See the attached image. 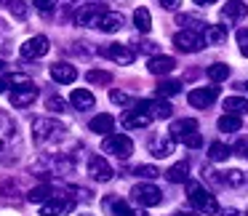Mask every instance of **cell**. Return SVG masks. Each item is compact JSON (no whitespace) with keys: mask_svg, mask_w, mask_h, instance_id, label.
Masks as SVG:
<instances>
[{"mask_svg":"<svg viewBox=\"0 0 248 216\" xmlns=\"http://www.w3.org/2000/svg\"><path fill=\"white\" fill-rule=\"evenodd\" d=\"M67 134V125L59 123V120H51V118H38L32 123V139L38 144H46V141H56Z\"/></svg>","mask_w":248,"mask_h":216,"instance_id":"6da1fadb","label":"cell"},{"mask_svg":"<svg viewBox=\"0 0 248 216\" xmlns=\"http://www.w3.org/2000/svg\"><path fill=\"white\" fill-rule=\"evenodd\" d=\"M102 150L112 157H120V160H128L134 155V141L125 134H107L102 141Z\"/></svg>","mask_w":248,"mask_h":216,"instance_id":"7a4b0ae2","label":"cell"},{"mask_svg":"<svg viewBox=\"0 0 248 216\" xmlns=\"http://www.w3.org/2000/svg\"><path fill=\"white\" fill-rule=\"evenodd\" d=\"M189 203H192L200 214H216V211H219L216 198L208 192V189H203L200 184H195V182L189 184Z\"/></svg>","mask_w":248,"mask_h":216,"instance_id":"3957f363","label":"cell"},{"mask_svg":"<svg viewBox=\"0 0 248 216\" xmlns=\"http://www.w3.org/2000/svg\"><path fill=\"white\" fill-rule=\"evenodd\" d=\"M173 46H176L179 51H184V54H198V51H203L205 40L200 32H192V30H182V32L173 35Z\"/></svg>","mask_w":248,"mask_h":216,"instance_id":"277c9868","label":"cell"},{"mask_svg":"<svg viewBox=\"0 0 248 216\" xmlns=\"http://www.w3.org/2000/svg\"><path fill=\"white\" fill-rule=\"evenodd\" d=\"M75 208V200L72 198H64V195H54L48 198L43 205H40V216H64Z\"/></svg>","mask_w":248,"mask_h":216,"instance_id":"5b68a950","label":"cell"},{"mask_svg":"<svg viewBox=\"0 0 248 216\" xmlns=\"http://www.w3.org/2000/svg\"><path fill=\"white\" fill-rule=\"evenodd\" d=\"M131 198L139 205H160L163 203V192L155 184H136V187L131 189Z\"/></svg>","mask_w":248,"mask_h":216,"instance_id":"8992f818","label":"cell"},{"mask_svg":"<svg viewBox=\"0 0 248 216\" xmlns=\"http://www.w3.org/2000/svg\"><path fill=\"white\" fill-rule=\"evenodd\" d=\"M99 54L104 56V59H112V62H118V64H131V62L136 59V54L128 48V46H120V43H107V46H102L99 48Z\"/></svg>","mask_w":248,"mask_h":216,"instance_id":"52a82bcc","label":"cell"},{"mask_svg":"<svg viewBox=\"0 0 248 216\" xmlns=\"http://www.w3.org/2000/svg\"><path fill=\"white\" fill-rule=\"evenodd\" d=\"M216 99H219V88L205 86V88H192L189 96H187V102L192 104V107H198V109H205V107H211Z\"/></svg>","mask_w":248,"mask_h":216,"instance_id":"ba28073f","label":"cell"},{"mask_svg":"<svg viewBox=\"0 0 248 216\" xmlns=\"http://www.w3.org/2000/svg\"><path fill=\"white\" fill-rule=\"evenodd\" d=\"M104 14H107L104 3L93 0L91 6H86V8H80V11H78V24H83V27H99V22H102Z\"/></svg>","mask_w":248,"mask_h":216,"instance_id":"9c48e42d","label":"cell"},{"mask_svg":"<svg viewBox=\"0 0 248 216\" xmlns=\"http://www.w3.org/2000/svg\"><path fill=\"white\" fill-rule=\"evenodd\" d=\"M38 99V88H35V83H22L19 88H14L11 96H8V102H11V107H30V104Z\"/></svg>","mask_w":248,"mask_h":216,"instance_id":"30bf717a","label":"cell"},{"mask_svg":"<svg viewBox=\"0 0 248 216\" xmlns=\"http://www.w3.org/2000/svg\"><path fill=\"white\" fill-rule=\"evenodd\" d=\"M48 48H51L48 38H46V35H35V38L24 40V46H22V56H24V59H40V56L48 54Z\"/></svg>","mask_w":248,"mask_h":216,"instance_id":"8fae6325","label":"cell"},{"mask_svg":"<svg viewBox=\"0 0 248 216\" xmlns=\"http://www.w3.org/2000/svg\"><path fill=\"white\" fill-rule=\"evenodd\" d=\"M248 16V6L246 3H240V0H230L224 8H221V27H230V24H235V22H240V19H246Z\"/></svg>","mask_w":248,"mask_h":216,"instance_id":"7c38bea8","label":"cell"},{"mask_svg":"<svg viewBox=\"0 0 248 216\" xmlns=\"http://www.w3.org/2000/svg\"><path fill=\"white\" fill-rule=\"evenodd\" d=\"M88 173H91V179L93 182H109L112 179V166H109L104 157H99V155H93L91 160H88Z\"/></svg>","mask_w":248,"mask_h":216,"instance_id":"4fadbf2b","label":"cell"},{"mask_svg":"<svg viewBox=\"0 0 248 216\" xmlns=\"http://www.w3.org/2000/svg\"><path fill=\"white\" fill-rule=\"evenodd\" d=\"M136 107H141L152 120H155V118L163 120V118H171V115H173V107L166 102V99H155V102H139Z\"/></svg>","mask_w":248,"mask_h":216,"instance_id":"5bb4252c","label":"cell"},{"mask_svg":"<svg viewBox=\"0 0 248 216\" xmlns=\"http://www.w3.org/2000/svg\"><path fill=\"white\" fill-rule=\"evenodd\" d=\"M120 123H123V128L136 131V128H147V125L152 123V118H150V115H147L141 107H136V109H128V112L120 118Z\"/></svg>","mask_w":248,"mask_h":216,"instance_id":"9a60e30c","label":"cell"},{"mask_svg":"<svg viewBox=\"0 0 248 216\" xmlns=\"http://www.w3.org/2000/svg\"><path fill=\"white\" fill-rule=\"evenodd\" d=\"M51 77H54L56 83H75L78 77V70L72 64H67V62H56V64H51Z\"/></svg>","mask_w":248,"mask_h":216,"instance_id":"2e32d148","label":"cell"},{"mask_svg":"<svg viewBox=\"0 0 248 216\" xmlns=\"http://www.w3.org/2000/svg\"><path fill=\"white\" fill-rule=\"evenodd\" d=\"M147 70H150L152 75H168V72L176 70V59H173V56H152V59L147 62Z\"/></svg>","mask_w":248,"mask_h":216,"instance_id":"e0dca14e","label":"cell"},{"mask_svg":"<svg viewBox=\"0 0 248 216\" xmlns=\"http://www.w3.org/2000/svg\"><path fill=\"white\" fill-rule=\"evenodd\" d=\"M192 131H198V120H192V118H182V120H173L171 123V139L173 141H182L187 134H192Z\"/></svg>","mask_w":248,"mask_h":216,"instance_id":"ac0fdd59","label":"cell"},{"mask_svg":"<svg viewBox=\"0 0 248 216\" xmlns=\"http://www.w3.org/2000/svg\"><path fill=\"white\" fill-rule=\"evenodd\" d=\"M70 104L75 109H93L96 99H93V93L86 91V88H75V91L70 93Z\"/></svg>","mask_w":248,"mask_h":216,"instance_id":"d6986e66","label":"cell"},{"mask_svg":"<svg viewBox=\"0 0 248 216\" xmlns=\"http://www.w3.org/2000/svg\"><path fill=\"white\" fill-rule=\"evenodd\" d=\"M125 24V19H123V14H118V11H107L102 16V22H99V30L102 32H118L120 27Z\"/></svg>","mask_w":248,"mask_h":216,"instance_id":"ffe728a7","label":"cell"},{"mask_svg":"<svg viewBox=\"0 0 248 216\" xmlns=\"http://www.w3.org/2000/svg\"><path fill=\"white\" fill-rule=\"evenodd\" d=\"M88 128H91L93 134H104V136H107L109 131L115 128V118H112V115H107V112H102V115H96V118H91Z\"/></svg>","mask_w":248,"mask_h":216,"instance_id":"44dd1931","label":"cell"},{"mask_svg":"<svg viewBox=\"0 0 248 216\" xmlns=\"http://www.w3.org/2000/svg\"><path fill=\"white\" fill-rule=\"evenodd\" d=\"M203 32H205L203 40L208 46H221L227 40V27H221V24H205Z\"/></svg>","mask_w":248,"mask_h":216,"instance_id":"7402d4cb","label":"cell"},{"mask_svg":"<svg viewBox=\"0 0 248 216\" xmlns=\"http://www.w3.org/2000/svg\"><path fill=\"white\" fill-rule=\"evenodd\" d=\"M150 152L155 157H168L173 152V139L171 136H157V139L150 144Z\"/></svg>","mask_w":248,"mask_h":216,"instance_id":"603a6c76","label":"cell"},{"mask_svg":"<svg viewBox=\"0 0 248 216\" xmlns=\"http://www.w3.org/2000/svg\"><path fill=\"white\" fill-rule=\"evenodd\" d=\"M221 107L227 109V115H237V118H240V115L248 112V99H243V96H227Z\"/></svg>","mask_w":248,"mask_h":216,"instance_id":"cb8c5ba5","label":"cell"},{"mask_svg":"<svg viewBox=\"0 0 248 216\" xmlns=\"http://www.w3.org/2000/svg\"><path fill=\"white\" fill-rule=\"evenodd\" d=\"M166 179H168V182H173V184L187 182V179H189V166H187L184 160H182V163H173V166L166 171Z\"/></svg>","mask_w":248,"mask_h":216,"instance_id":"d4e9b609","label":"cell"},{"mask_svg":"<svg viewBox=\"0 0 248 216\" xmlns=\"http://www.w3.org/2000/svg\"><path fill=\"white\" fill-rule=\"evenodd\" d=\"M214 179H216V182H221V184H227V187H243V184H246V173L237 171V168L224 171L221 176H214Z\"/></svg>","mask_w":248,"mask_h":216,"instance_id":"484cf974","label":"cell"},{"mask_svg":"<svg viewBox=\"0 0 248 216\" xmlns=\"http://www.w3.org/2000/svg\"><path fill=\"white\" fill-rule=\"evenodd\" d=\"M48 198H54V187H51V184H40V187H32L27 192L30 203H46Z\"/></svg>","mask_w":248,"mask_h":216,"instance_id":"4316f807","label":"cell"},{"mask_svg":"<svg viewBox=\"0 0 248 216\" xmlns=\"http://www.w3.org/2000/svg\"><path fill=\"white\" fill-rule=\"evenodd\" d=\"M216 125H219V131H224V134H235V131L243 128V120L237 118V115H227V112H224Z\"/></svg>","mask_w":248,"mask_h":216,"instance_id":"83f0119b","label":"cell"},{"mask_svg":"<svg viewBox=\"0 0 248 216\" xmlns=\"http://www.w3.org/2000/svg\"><path fill=\"white\" fill-rule=\"evenodd\" d=\"M11 139H14V123H11V120H8L3 112H0V152L6 150V144H8Z\"/></svg>","mask_w":248,"mask_h":216,"instance_id":"f1b7e54d","label":"cell"},{"mask_svg":"<svg viewBox=\"0 0 248 216\" xmlns=\"http://www.w3.org/2000/svg\"><path fill=\"white\" fill-rule=\"evenodd\" d=\"M155 91H157V96H160V99L176 96V93L182 91V83H179V80H160V83H157Z\"/></svg>","mask_w":248,"mask_h":216,"instance_id":"f546056e","label":"cell"},{"mask_svg":"<svg viewBox=\"0 0 248 216\" xmlns=\"http://www.w3.org/2000/svg\"><path fill=\"white\" fill-rule=\"evenodd\" d=\"M134 24H136V30H139V32H150V27H152V16H150V11H147L144 6L134 11Z\"/></svg>","mask_w":248,"mask_h":216,"instance_id":"4dcf8cb0","label":"cell"},{"mask_svg":"<svg viewBox=\"0 0 248 216\" xmlns=\"http://www.w3.org/2000/svg\"><path fill=\"white\" fill-rule=\"evenodd\" d=\"M205 75H208L214 83H221V80H227V77H230V67L221 64V62H216V64H211L208 70H205Z\"/></svg>","mask_w":248,"mask_h":216,"instance_id":"1f68e13d","label":"cell"},{"mask_svg":"<svg viewBox=\"0 0 248 216\" xmlns=\"http://www.w3.org/2000/svg\"><path fill=\"white\" fill-rule=\"evenodd\" d=\"M230 155H232V150L227 144H221V141H214V144L208 147V157H211V160H216V163L227 160Z\"/></svg>","mask_w":248,"mask_h":216,"instance_id":"d6a6232c","label":"cell"},{"mask_svg":"<svg viewBox=\"0 0 248 216\" xmlns=\"http://www.w3.org/2000/svg\"><path fill=\"white\" fill-rule=\"evenodd\" d=\"M176 24H182L184 30H192V32H200V30L205 27V22H200L198 16H189V14H179Z\"/></svg>","mask_w":248,"mask_h":216,"instance_id":"836d02e7","label":"cell"},{"mask_svg":"<svg viewBox=\"0 0 248 216\" xmlns=\"http://www.w3.org/2000/svg\"><path fill=\"white\" fill-rule=\"evenodd\" d=\"M104 208L109 211V214L112 216H128L131 214V208H128V203H125V200H104Z\"/></svg>","mask_w":248,"mask_h":216,"instance_id":"e575fe53","label":"cell"},{"mask_svg":"<svg viewBox=\"0 0 248 216\" xmlns=\"http://www.w3.org/2000/svg\"><path fill=\"white\" fill-rule=\"evenodd\" d=\"M8 11H11L16 19H27L30 6H27V0H8Z\"/></svg>","mask_w":248,"mask_h":216,"instance_id":"d590c367","label":"cell"},{"mask_svg":"<svg viewBox=\"0 0 248 216\" xmlns=\"http://www.w3.org/2000/svg\"><path fill=\"white\" fill-rule=\"evenodd\" d=\"M86 77H88V83H93V86H107V83H112V75L104 72V70H91Z\"/></svg>","mask_w":248,"mask_h":216,"instance_id":"8d00e7d4","label":"cell"},{"mask_svg":"<svg viewBox=\"0 0 248 216\" xmlns=\"http://www.w3.org/2000/svg\"><path fill=\"white\" fill-rule=\"evenodd\" d=\"M46 109L62 115V112H67V102H64L62 96H48V99H46Z\"/></svg>","mask_w":248,"mask_h":216,"instance_id":"74e56055","label":"cell"},{"mask_svg":"<svg viewBox=\"0 0 248 216\" xmlns=\"http://www.w3.org/2000/svg\"><path fill=\"white\" fill-rule=\"evenodd\" d=\"M134 173H136V176H141V179H157V176H160V171H157L155 166H136Z\"/></svg>","mask_w":248,"mask_h":216,"instance_id":"f35d334b","label":"cell"},{"mask_svg":"<svg viewBox=\"0 0 248 216\" xmlns=\"http://www.w3.org/2000/svg\"><path fill=\"white\" fill-rule=\"evenodd\" d=\"M182 141H184L187 147H192V150H198V147H203V136H200V131H192V134H187Z\"/></svg>","mask_w":248,"mask_h":216,"instance_id":"ab89813d","label":"cell"},{"mask_svg":"<svg viewBox=\"0 0 248 216\" xmlns=\"http://www.w3.org/2000/svg\"><path fill=\"white\" fill-rule=\"evenodd\" d=\"M237 46H240V54L248 56V30H237Z\"/></svg>","mask_w":248,"mask_h":216,"instance_id":"60d3db41","label":"cell"},{"mask_svg":"<svg viewBox=\"0 0 248 216\" xmlns=\"http://www.w3.org/2000/svg\"><path fill=\"white\" fill-rule=\"evenodd\" d=\"M109 99H112L115 104H128L131 102V96H128V93H123V91H109Z\"/></svg>","mask_w":248,"mask_h":216,"instance_id":"b9f144b4","label":"cell"},{"mask_svg":"<svg viewBox=\"0 0 248 216\" xmlns=\"http://www.w3.org/2000/svg\"><path fill=\"white\" fill-rule=\"evenodd\" d=\"M235 150H237V155H243L248 160V136H240V139H237Z\"/></svg>","mask_w":248,"mask_h":216,"instance_id":"7bdbcfd3","label":"cell"},{"mask_svg":"<svg viewBox=\"0 0 248 216\" xmlns=\"http://www.w3.org/2000/svg\"><path fill=\"white\" fill-rule=\"evenodd\" d=\"M32 3H35V8H38V11H51V8H54L56 6V0H32Z\"/></svg>","mask_w":248,"mask_h":216,"instance_id":"ee69618b","label":"cell"},{"mask_svg":"<svg viewBox=\"0 0 248 216\" xmlns=\"http://www.w3.org/2000/svg\"><path fill=\"white\" fill-rule=\"evenodd\" d=\"M179 3H182V0H160V8H166V11H176Z\"/></svg>","mask_w":248,"mask_h":216,"instance_id":"f6af8a7d","label":"cell"},{"mask_svg":"<svg viewBox=\"0 0 248 216\" xmlns=\"http://www.w3.org/2000/svg\"><path fill=\"white\" fill-rule=\"evenodd\" d=\"M141 48H144L147 54H152V51H155V43H141Z\"/></svg>","mask_w":248,"mask_h":216,"instance_id":"bcb514c9","label":"cell"},{"mask_svg":"<svg viewBox=\"0 0 248 216\" xmlns=\"http://www.w3.org/2000/svg\"><path fill=\"white\" fill-rule=\"evenodd\" d=\"M195 3H198V6H214L216 0H195Z\"/></svg>","mask_w":248,"mask_h":216,"instance_id":"7dc6e473","label":"cell"},{"mask_svg":"<svg viewBox=\"0 0 248 216\" xmlns=\"http://www.w3.org/2000/svg\"><path fill=\"white\" fill-rule=\"evenodd\" d=\"M6 88H8V80H6V77H0V93L6 91Z\"/></svg>","mask_w":248,"mask_h":216,"instance_id":"c3c4849f","label":"cell"},{"mask_svg":"<svg viewBox=\"0 0 248 216\" xmlns=\"http://www.w3.org/2000/svg\"><path fill=\"white\" fill-rule=\"evenodd\" d=\"M221 216H237V211H235V208H230V211H221Z\"/></svg>","mask_w":248,"mask_h":216,"instance_id":"681fc988","label":"cell"},{"mask_svg":"<svg viewBox=\"0 0 248 216\" xmlns=\"http://www.w3.org/2000/svg\"><path fill=\"white\" fill-rule=\"evenodd\" d=\"M128 216H147V214H144V211H131Z\"/></svg>","mask_w":248,"mask_h":216,"instance_id":"f907efd6","label":"cell"},{"mask_svg":"<svg viewBox=\"0 0 248 216\" xmlns=\"http://www.w3.org/2000/svg\"><path fill=\"white\" fill-rule=\"evenodd\" d=\"M176 216H195V214H187V211H179Z\"/></svg>","mask_w":248,"mask_h":216,"instance_id":"816d5d0a","label":"cell"},{"mask_svg":"<svg viewBox=\"0 0 248 216\" xmlns=\"http://www.w3.org/2000/svg\"><path fill=\"white\" fill-rule=\"evenodd\" d=\"M3 67H6V64H3V62H0V70H3Z\"/></svg>","mask_w":248,"mask_h":216,"instance_id":"f5cc1de1","label":"cell"},{"mask_svg":"<svg viewBox=\"0 0 248 216\" xmlns=\"http://www.w3.org/2000/svg\"><path fill=\"white\" fill-rule=\"evenodd\" d=\"M70 3H75V0H70Z\"/></svg>","mask_w":248,"mask_h":216,"instance_id":"db71d44e","label":"cell"}]
</instances>
